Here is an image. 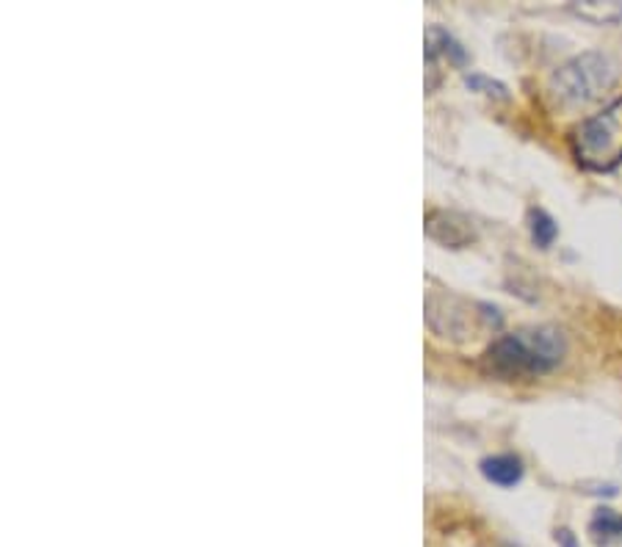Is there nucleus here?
Returning a JSON list of instances; mask_svg holds the SVG:
<instances>
[{
  "label": "nucleus",
  "mask_w": 622,
  "mask_h": 547,
  "mask_svg": "<svg viewBox=\"0 0 622 547\" xmlns=\"http://www.w3.org/2000/svg\"><path fill=\"white\" fill-rule=\"evenodd\" d=\"M568 343L556 327H525L493 343L482 357V371L500 382H523L554 371Z\"/></svg>",
  "instance_id": "f257e3e1"
},
{
  "label": "nucleus",
  "mask_w": 622,
  "mask_h": 547,
  "mask_svg": "<svg viewBox=\"0 0 622 547\" xmlns=\"http://www.w3.org/2000/svg\"><path fill=\"white\" fill-rule=\"evenodd\" d=\"M617 84V64L606 53H581L561 64L550 78V94L564 109L595 103Z\"/></svg>",
  "instance_id": "f03ea898"
},
{
  "label": "nucleus",
  "mask_w": 622,
  "mask_h": 547,
  "mask_svg": "<svg viewBox=\"0 0 622 547\" xmlns=\"http://www.w3.org/2000/svg\"><path fill=\"white\" fill-rule=\"evenodd\" d=\"M579 164L589 171H611L622 164V98L586 116L570 136Z\"/></svg>",
  "instance_id": "7ed1b4c3"
},
{
  "label": "nucleus",
  "mask_w": 622,
  "mask_h": 547,
  "mask_svg": "<svg viewBox=\"0 0 622 547\" xmlns=\"http://www.w3.org/2000/svg\"><path fill=\"white\" fill-rule=\"evenodd\" d=\"M498 310L487 304L468 302L454 293H432L427 298V321L434 334L448 338V341H473L482 329L498 327Z\"/></svg>",
  "instance_id": "20e7f679"
},
{
  "label": "nucleus",
  "mask_w": 622,
  "mask_h": 547,
  "mask_svg": "<svg viewBox=\"0 0 622 547\" xmlns=\"http://www.w3.org/2000/svg\"><path fill=\"white\" fill-rule=\"evenodd\" d=\"M427 236L432 238V241L443 243V246L462 250V246H468V243L477 238V232H473L470 221L465 219V216H459V213L432 211L427 216Z\"/></svg>",
  "instance_id": "39448f33"
},
{
  "label": "nucleus",
  "mask_w": 622,
  "mask_h": 547,
  "mask_svg": "<svg viewBox=\"0 0 622 547\" xmlns=\"http://www.w3.org/2000/svg\"><path fill=\"white\" fill-rule=\"evenodd\" d=\"M482 473L484 479L493 481V484L515 486L520 479H523V462L512 454L490 456V459H484L482 462Z\"/></svg>",
  "instance_id": "423d86ee"
},
{
  "label": "nucleus",
  "mask_w": 622,
  "mask_h": 547,
  "mask_svg": "<svg viewBox=\"0 0 622 547\" xmlns=\"http://www.w3.org/2000/svg\"><path fill=\"white\" fill-rule=\"evenodd\" d=\"M589 534L595 539V545H617L622 542V514L620 511L609 509V506H600L589 520Z\"/></svg>",
  "instance_id": "0eeeda50"
},
{
  "label": "nucleus",
  "mask_w": 622,
  "mask_h": 547,
  "mask_svg": "<svg viewBox=\"0 0 622 547\" xmlns=\"http://www.w3.org/2000/svg\"><path fill=\"white\" fill-rule=\"evenodd\" d=\"M427 59L429 67H434V61L437 59H448L454 61V64H465V50L454 42V37L448 30L432 25V28L427 30Z\"/></svg>",
  "instance_id": "6e6552de"
},
{
  "label": "nucleus",
  "mask_w": 622,
  "mask_h": 547,
  "mask_svg": "<svg viewBox=\"0 0 622 547\" xmlns=\"http://www.w3.org/2000/svg\"><path fill=\"white\" fill-rule=\"evenodd\" d=\"M573 12L579 17L589 20L595 25H614L622 23V3H600V0H584L573 3Z\"/></svg>",
  "instance_id": "1a4fd4ad"
},
{
  "label": "nucleus",
  "mask_w": 622,
  "mask_h": 547,
  "mask_svg": "<svg viewBox=\"0 0 622 547\" xmlns=\"http://www.w3.org/2000/svg\"><path fill=\"white\" fill-rule=\"evenodd\" d=\"M529 227H531V238H534V243H537L540 250H548L550 243H554L556 232H559L556 230V221L550 219L543 207H534V211L529 213Z\"/></svg>",
  "instance_id": "9d476101"
},
{
  "label": "nucleus",
  "mask_w": 622,
  "mask_h": 547,
  "mask_svg": "<svg viewBox=\"0 0 622 547\" xmlns=\"http://www.w3.org/2000/svg\"><path fill=\"white\" fill-rule=\"evenodd\" d=\"M468 86H473V89H484V94H490V98H498V100H507V86L504 84H495V80L490 78H482V75H473V78H468Z\"/></svg>",
  "instance_id": "9b49d317"
},
{
  "label": "nucleus",
  "mask_w": 622,
  "mask_h": 547,
  "mask_svg": "<svg viewBox=\"0 0 622 547\" xmlns=\"http://www.w3.org/2000/svg\"><path fill=\"white\" fill-rule=\"evenodd\" d=\"M556 542H561L564 547H575L573 534H570V531H559V534H556Z\"/></svg>",
  "instance_id": "f8f14e48"
},
{
  "label": "nucleus",
  "mask_w": 622,
  "mask_h": 547,
  "mask_svg": "<svg viewBox=\"0 0 622 547\" xmlns=\"http://www.w3.org/2000/svg\"><path fill=\"white\" fill-rule=\"evenodd\" d=\"M500 547H518V545H500Z\"/></svg>",
  "instance_id": "ddd939ff"
}]
</instances>
